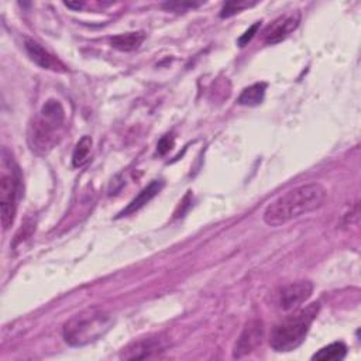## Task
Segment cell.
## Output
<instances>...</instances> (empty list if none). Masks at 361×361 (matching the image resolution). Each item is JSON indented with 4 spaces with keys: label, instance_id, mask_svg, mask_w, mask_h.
I'll return each instance as SVG.
<instances>
[{
    "label": "cell",
    "instance_id": "1",
    "mask_svg": "<svg viewBox=\"0 0 361 361\" xmlns=\"http://www.w3.org/2000/svg\"><path fill=\"white\" fill-rule=\"evenodd\" d=\"M326 195V190L316 183L296 187L271 202L265 208L262 219L271 228H280L296 217L322 208Z\"/></svg>",
    "mask_w": 361,
    "mask_h": 361
},
{
    "label": "cell",
    "instance_id": "2",
    "mask_svg": "<svg viewBox=\"0 0 361 361\" xmlns=\"http://www.w3.org/2000/svg\"><path fill=\"white\" fill-rule=\"evenodd\" d=\"M112 314L101 306L87 308L65 322L62 336L69 346L82 347L103 337L112 328Z\"/></svg>",
    "mask_w": 361,
    "mask_h": 361
},
{
    "label": "cell",
    "instance_id": "3",
    "mask_svg": "<svg viewBox=\"0 0 361 361\" xmlns=\"http://www.w3.org/2000/svg\"><path fill=\"white\" fill-rule=\"evenodd\" d=\"M319 309L321 303L313 302L306 308L298 309L289 316H287L285 319L277 324L274 329L271 330V347L280 353H288L298 349L305 342V337L314 318L318 316Z\"/></svg>",
    "mask_w": 361,
    "mask_h": 361
},
{
    "label": "cell",
    "instance_id": "4",
    "mask_svg": "<svg viewBox=\"0 0 361 361\" xmlns=\"http://www.w3.org/2000/svg\"><path fill=\"white\" fill-rule=\"evenodd\" d=\"M65 123V112L58 101H49L34 119L28 131V143L37 154H47L58 143Z\"/></svg>",
    "mask_w": 361,
    "mask_h": 361
},
{
    "label": "cell",
    "instance_id": "5",
    "mask_svg": "<svg viewBox=\"0 0 361 361\" xmlns=\"http://www.w3.org/2000/svg\"><path fill=\"white\" fill-rule=\"evenodd\" d=\"M20 188L22 183L17 168L13 167L10 160L3 157L2 175H0V210H2V224L5 230H8L15 221Z\"/></svg>",
    "mask_w": 361,
    "mask_h": 361
},
{
    "label": "cell",
    "instance_id": "6",
    "mask_svg": "<svg viewBox=\"0 0 361 361\" xmlns=\"http://www.w3.org/2000/svg\"><path fill=\"white\" fill-rule=\"evenodd\" d=\"M262 337H264L262 322L260 319L250 321L244 326L240 337L236 342V346H235V350H233V357L235 358H243V357L251 354L261 344Z\"/></svg>",
    "mask_w": 361,
    "mask_h": 361
},
{
    "label": "cell",
    "instance_id": "7",
    "mask_svg": "<svg viewBox=\"0 0 361 361\" xmlns=\"http://www.w3.org/2000/svg\"><path fill=\"white\" fill-rule=\"evenodd\" d=\"M165 350V342L161 336H149L130 343L123 349L120 357L124 360H139L150 358Z\"/></svg>",
    "mask_w": 361,
    "mask_h": 361
},
{
    "label": "cell",
    "instance_id": "8",
    "mask_svg": "<svg viewBox=\"0 0 361 361\" xmlns=\"http://www.w3.org/2000/svg\"><path fill=\"white\" fill-rule=\"evenodd\" d=\"M313 292V285L309 281L292 283L281 289L280 308L283 310H295L303 302H306Z\"/></svg>",
    "mask_w": 361,
    "mask_h": 361
},
{
    "label": "cell",
    "instance_id": "9",
    "mask_svg": "<svg viewBox=\"0 0 361 361\" xmlns=\"http://www.w3.org/2000/svg\"><path fill=\"white\" fill-rule=\"evenodd\" d=\"M299 20L301 16L296 12L281 16L274 23H271L268 28L264 31V41L267 44L281 42L299 26Z\"/></svg>",
    "mask_w": 361,
    "mask_h": 361
},
{
    "label": "cell",
    "instance_id": "10",
    "mask_svg": "<svg viewBox=\"0 0 361 361\" xmlns=\"http://www.w3.org/2000/svg\"><path fill=\"white\" fill-rule=\"evenodd\" d=\"M164 188V183L161 179H157V180H153L151 184H149L137 196H135L117 216L119 217H123V216H128L131 213H135L137 210H140L143 206H146L151 199H154L160 192L161 190Z\"/></svg>",
    "mask_w": 361,
    "mask_h": 361
},
{
    "label": "cell",
    "instance_id": "11",
    "mask_svg": "<svg viewBox=\"0 0 361 361\" xmlns=\"http://www.w3.org/2000/svg\"><path fill=\"white\" fill-rule=\"evenodd\" d=\"M26 51L28 54V57L41 68L44 69H54V71H60L61 68H64L58 60H56L47 50L33 40H26Z\"/></svg>",
    "mask_w": 361,
    "mask_h": 361
},
{
    "label": "cell",
    "instance_id": "12",
    "mask_svg": "<svg viewBox=\"0 0 361 361\" xmlns=\"http://www.w3.org/2000/svg\"><path fill=\"white\" fill-rule=\"evenodd\" d=\"M144 40H146V34L143 31H133V33H124L112 37L110 44L112 47L120 51H134L140 47V45L144 42Z\"/></svg>",
    "mask_w": 361,
    "mask_h": 361
},
{
    "label": "cell",
    "instance_id": "13",
    "mask_svg": "<svg viewBox=\"0 0 361 361\" xmlns=\"http://www.w3.org/2000/svg\"><path fill=\"white\" fill-rule=\"evenodd\" d=\"M265 89H267V83H264V82L254 83V85L246 87L237 99L239 105H242V106H257V105H260L264 101Z\"/></svg>",
    "mask_w": 361,
    "mask_h": 361
},
{
    "label": "cell",
    "instance_id": "14",
    "mask_svg": "<svg viewBox=\"0 0 361 361\" xmlns=\"http://www.w3.org/2000/svg\"><path fill=\"white\" fill-rule=\"evenodd\" d=\"M347 354V347L342 342L332 343L324 349H321L318 353H314L312 355V360L318 361H340L346 357Z\"/></svg>",
    "mask_w": 361,
    "mask_h": 361
},
{
    "label": "cell",
    "instance_id": "15",
    "mask_svg": "<svg viewBox=\"0 0 361 361\" xmlns=\"http://www.w3.org/2000/svg\"><path fill=\"white\" fill-rule=\"evenodd\" d=\"M90 149H92V139L89 135H83V137L78 142L74 154H72V164L74 167L79 168L83 167L89 161Z\"/></svg>",
    "mask_w": 361,
    "mask_h": 361
},
{
    "label": "cell",
    "instance_id": "16",
    "mask_svg": "<svg viewBox=\"0 0 361 361\" xmlns=\"http://www.w3.org/2000/svg\"><path fill=\"white\" fill-rule=\"evenodd\" d=\"M255 2H242V0H233V2H228L224 3V6L221 8V12H220V17L221 19H229L237 13H240L242 10L247 9V8H251L254 6Z\"/></svg>",
    "mask_w": 361,
    "mask_h": 361
},
{
    "label": "cell",
    "instance_id": "17",
    "mask_svg": "<svg viewBox=\"0 0 361 361\" xmlns=\"http://www.w3.org/2000/svg\"><path fill=\"white\" fill-rule=\"evenodd\" d=\"M260 26H261V23L258 22V23H254L240 38H239V45H240V47H244V45H247L251 40H253V37L255 35V33H257V30L260 28Z\"/></svg>",
    "mask_w": 361,
    "mask_h": 361
},
{
    "label": "cell",
    "instance_id": "18",
    "mask_svg": "<svg viewBox=\"0 0 361 361\" xmlns=\"http://www.w3.org/2000/svg\"><path fill=\"white\" fill-rule=\"evenodd\" d=\"M172 146H174V139L169 137V135H165V137L161 139L158 143V153L165 154L172 149Z\"/></svg>",
    "mask_w": 361,
    "mask_h": 361
},
{
    "label": "cell",
    "instance_id": "19",
    "mask_svg": "<svg viewBox=\"0 0 361 361\" xmlns=\"http://www.w3.org/2000/svg\"><path fill=\"white\" fill-rule=\"evenodd\" d=\"M201 3H168V5H165V8L167 9H175L176 12H179V9L183 10V9H185V8H196V6H199Z\"/></svg>",
    "mask_w": 361,
    "mask_h": 361
},
{
    "label": "cell",
    "instance_id": "20",
    "mask_svg": "<svg viewBox=\"0 0 361 361\" xmlns=\"http://www.w3.org/2000/svg\"><path fill=\"white\" fill-rule=\"evenodd\" d=\"M68 8H75V9H81L82 8V5L81 3H76V5H74V3H65Z\"/></svg>",
    "mask_w": 361,
    "mask_h": 361
}]
</instances>
